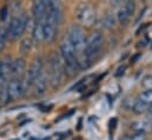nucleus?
Masks as SVG:
<instances>
[{"label": "nucleus", "instance_id": "obj_4", "mask_svg": "<svg viewBox=\"0 0 152 140\" xmlns=\"http://www.w3.org/2000/svg\"><path fill=\"white\" fill-rule=\"evenodd\" d=\"M44 69V60L41 57H38L33 60V63L31 64L30 69L27 72L24 73V75L21 77V82H23V86H24V91L25 93L28 91V88L33 85V82L36 81V79L38 78L39 75L41 74Z\"/></svg>", "mask_w": 152, "mask_h": 140}, {"label": "nucleus", "instance_id": "obj_17", "mask_svg": "<svg viewBox=\"0 0 152 140\" xmlns=\"http://www.w3.org/2000/svg\"><path fill=\"white\" fill-rule=\"evenodd\" d=\"M28 25V18L26 13H23L21 15L18 17V25H17V30H15V35H14V40H17L19 36L24 34L26 27Z\"/></svg>", "mask_w": 152, "mask_h": 140}, {"label": "nucleus", "instance_id": "obj_3", "mask_svg": "<svg viewBox=\"0 0 152 140\" xmlns=\"http://www.w3.org/2000/svg\"><path fill=\"white\" fill-rule=\"evenodd\" d=\"M104 44V36L102 34V32L96 31L86 39V44H85V48L83 51V55L88 60V61H93V59L98 55V53L100 52L102 47ZM80 55V54H79Z\"/></svg>", "mask_w": 152, "mask_h": 140}, {"label": "nucleus", "instance_id": "obj_21", "mask_svg": "<svg viewBox=\"0 0 152 140\" xmlns=\"http://www.w3.org/2000/svg\"><path fill=\"white\" fill-rule=\"evenodd\" d=\"M103 24L105 25L106 28H111L114 25V17L112 15V13H107L104 19H103Z\"/></svg>", "mask_w": 152, "mask_h": 140}, {"label": "nucleus", "instance_id": "obj_24", "mask_svg": "<svg viewBox=\"0 0 152 140\" xmlns=\"http://www.w3.org/2000/svg\"><path fill=\"white\" fill-rule=\"evenodd\" d=\"M88 79H90V77H86V78H83L81 80H79V81L77 82L76 85H75V86H73V87H72L71 90H80V88H81L83 86H85V85H86V82L88 81Z\"/></svg>", "mask_w": 152, "mask_h": 140}, {"label": "nucleus", "instance_id": "obj_6", "mask_svg": "<svg viewBox=\"0 0 152 140\" xmlns=\"http://www.w3.org/2000/svg\"><path fill=\"white\" fill-rule=\"evenodd\" d=\"M69 41L71 42V45L75 47L77 54H81L84 48H85V44H86V38L84 34L83 28L79 25H73L71 26L70 31H69V36H67Z\"/></svg>", "mask_w": 152, "mask_h": 140}, {"label": "nucleus", "instance_id": "obj_19", "mask_svg": "<svg viewBox=\"0 0 152 140\" xmlns=\"http://www.w3.org/2000/svg\"><path fill=\"white\" fill-rule=\"evenodd\" d=\"M121 140H146V133L132 131V133L126 134Z\"/></svg>", "mask_w": 152, "mask_h": 140}, {"label": "nucleus", "instance_id": "obj_7", "mask_svg": "<svg viewBox=\"0 0 152 140\" xmlns=\"http://www.w3.org/2000/svg\"><path fill=\"white\" fill-rule=\"evenodd\" d=\"M134 11H136V1L134 0H126L125 4L123 6H120L118 12H117L118 23L121 26H126L130 23Z\"/></svg>", "mask_w": 152, "mask_h": 140}, {"label": "nucleus", "instance_id": "obj_9", "mask_svg": "<svg viewBox=\"0 0 152 140\" xmlns=\"http://www.w3.org/2000/svg\"><path fill=\"white\" fill-rule=\"evenodd\" d=\"M47 8H48V12L45 19L54 23L56 25H59L63 20V14H64L61 0H50Z\"/></svg>", "mask_w": 152, "mask_h": 140}, {"label": "nucleus", "instance_id": "obj_30", "mask_svg": "<svg viewBox=\"0 0 152 140\" xmlns=\"http://www.w3.org/2000/svg\"><path fill=\"white\" fill-rule=\"evenodd\" d=\"M148 113H149V115H150V117H151V118H152V106H151V107H150V108H149V111H148Z\"/></svg>", "mask_w": 152, "mask_h": 140}, {"label": "nucleus", "instance_id": "obj_5", "mask_svg": "<svg viewBox=\"0 0 152 140\" xmlns=\"http://www.w3.org/2000/svg\"><path fill=\"white\" fill-rule=\"evenodd\" d=\"M76 17L81 25L92 26L96 21V9L92 6V4L87 1H83L77 6Z\"/></svg>", "mask_w": 152, "mask_h": 140}, {"label": "nucleus", "instance_id": "obj_26", "mask_svg": "<svg viewBox=\"0 0 152 140\" xmlns=\"http://www.w3.org/2000/svg\"><path fill=\"white\" fill-rule=\"evenodd\" d=\"M126 69H127L126 65H120V66L117 69L115 73H114V75H115V77H121V75H124V73H125Z\"/></svg>", "mask_w": 152, "mask_h": 140}, {"label": "nucleus", "instance_id": "obj_25", "mask_svg": "<svg viewBox=\"0 0 152 140\" xmlns=\"http://www.w3.org/2000/svg\"><path fill=\"white\" fill-rule=\"evenodd\" d=\"M8 17V7L7 6H2L0 8V20L1 21H5Z\"/></svg>", "mask_w": 152, "mask_h": 140}, {"label": "nucleus", "instance_id": "obj_8", "mask_svg": "<svg viewBox=\"0 0 152 140\" xmlns=\"http://www.w3.org/2000/svg\"><path fill=\"white\" fill-rule=\"evenodd\" d=\"M152 106V90H145L144 92H142L134 105H133V112L137 114H142L149 111V108Z\"/></svg>", "mask_w": 152, "mask_h": 140}, {"label": "nucleus", "instance_id": "obj_2", "mask_svg": "<svg viewBox=\"0 0 152 140\" xmlns=\"http://www.w3.org/2000/svg\"><path fill=\"white\" fill-rule=\"evenodd\" d=\"M63 77H64V66H63L61 57L58 53L52 52L48 58V80L51 86L53 88H57L61 84Z\"/></svg>", "mask_w": 152, "mask_h": 140}, {"label": "nucleus", "instance_id": "obj_22", "mask_svg": "<svg viewBox=\"0 0 152 140\" xmlns=\"http://www.w3.org/2000/svg\"><path fill=\"white\" fill-rule=\"evenodd\" d=\"M7 39H8V36H7L6 28L5 30H0V52L5 48V45H6V40Z\"/></svg>", "mask_w": 152, "mask_h": 140}, {"label": "nucleus", "instance_id": "obj_14", "mask_svg": "<svg viewBox=\"0 0 152 140\" xmlns=\"http://www.w3.org/2000/svg\"><path fill=\"white\" fill-rule=\"evenodd\" d=\"M33 15L36 20H45L47 15V6L40 0H34L33 4Z\"/></svg>", "mask_w": 152, "mask_h": 140}, {"label": "nucleus", "instance_id": "obj_13", "mask_svg": "<svg viewBox=\"0 0 152 140\" xmlns=\"http://www.w3.org/2000/svg\"><path fill=\"white\" fill-rule=\"evenodd\" d=\"M57 27H58V25L45 19V21H44V40L45 41L52 42L54 40L56 34H57Z\"/></svg>", "mask_w": 152, "mask_h": 140}, {"label": "nucleus", "instance_id": "obj_12", "mask_svg": "<svg viewBox=\"0 0 152 140\" xmlns=\"http://www.w3.org/2000/svg\"><path fill=\"white\" fill-rule=\"evenodd\" d=\"M25 60L23 58H18L11 64V77L12 78H21L25 73Z\"/></svg>", "mask_w": 152, "mask_h": 140}, {"label": "nucleus", "instance_id": "obj_27", "mask_svg": "<svg viewBox=\"0 0 152 140\" xmlns=\"http://www.w3.org/2000/svg\"><path fill=\"white\" fill-rule=\"evenodd\" d=\"M126 0H111V6L112 7H120L125 4Z\"/></svg>", "mask_w": 152, "mask_h": 140}, {"label": "nucleus", "instance_id": "obj_16", "mask_svg": "<svg viewBox=\"0 0 152 140\" xmlns=\"http://www.w3.org/2000/svg\"><path fill=\"white\" fill-rule=\"evenodd\" d=\"M44 21L45 20H36V24L33 26L32 39L36 44H40L44 40Z\"/></svg>", "mask_w": 152, "mask_h": 140}, {"label": "nucleus", "instance_id": "obj_20", "mask_svg": "<svg viewBox=\"0 0 152 140\" xmlns=\"http://www.w3.org/2000/svg\"><path fill=\"white\" fill-rule=\"evenodd\" d=\"M7 82L0 81V104L7 103Z\"/></svg>", "mask_w": 152, "mask_h": 140}, {"label": "nucleus", "instance_id": "obj_28", "mask_svg": "<svg viewBox=\"0 0 152 140\" xmlns=\"http://www.w3.org/2000/svg\"><path fill=\"white\" fill-rule=\"evenodd\" d=\"M0 81H8L2 78V60H0Z\"/></svg>", "mask_w": 152, "mask_h": 140}, {"label": "nucleus", "instance_id": "obj_18", "mask_svg": "<svg viewBox=\"0 0 152 140\" xmlns=\"http://www.w3.org/2000/svg\"><path fill=\"white\" fill-rule=\"evenodd\" d=\"M32 46H33V40L30 39V38H25L20 42V51L23 53H28L31 51Z\"/></svg>", "mask_w": 152, "mask_h": 140}, {"label": "nucleus", "instance_id": "obj_15", "mask_svg": "<svg viewBox=\"0 0 152 140\" xmlns=\"http://www.w3.org/2000/svg\"><path fill=\"white\" fill-rule=\"evenodd\" d=\"M131 130L134 132H143V133H148L152 131V122L150 120H138L131 124Z\"/></svg>", "mask_w": 152, "mask_h": 140}, {"label": "nucleus", "instance_id": "obj_23", "mask_svg": "<svg viewBox=\"0 0 152 140\" xmlns=\"http://www.w3.org/2000/svg\"><path fill=\"white\" fill-rule=\"evenodd\" d=\"M142 85L145 87V90H152V75H145L142 80Z\"/></svg>", "mask_w": 152, "mask_h": 140}, {"label": "nucleus", "instance_id": "obj_29", "mask_svg": "<svg viewBox=\"0 0 152 140\" xmlns=\"http://www.w3.org/2000/svg\"><path fill=\"white\" fill-rule=\"evenodd\" d=\"M40 1H41V2H44V4H45V5L47 6V7H48V4H50V0H40Z\"/></svg>", "mask_w": 152, "mask_h": 140}, {"label": "nucleus", "instance_id": "obj_1", "mask_svg": "<svg viewBox=\"0 0 152 140\" xmlns=\"http://www.w3.org/2000/svg\"><path fill=\"white\" fill-rule=\"evenodd\" d=\"M60 55L63 60L64 73L72 77L79 70V61H78V54H77L75 47L71 45L69 39L64 40L60 45Z\"/></svg>", "mask_w": 152, "mask_h": 140}, {"label": "nucleus", "instance_id": "obj_11", "mask_svg": "<svg viewBox=\"0 0 152 140\" xmlns=\"http://www.w3.org/2000/svg\"><path fill=\"white\" fill-rule=\"evenodd\" d=\"M32 86H33V93L36 97H41L45 94V92L47 90V74L44 71L36 79V81L33 82Z\"/></svg>", "mask_w": 152, "mask_h": 140}, {"label": "nucleus", "instance_id": "obj_10", "mask_svg": "<svg viewBox=\"0 0 152 140\" xmlns=\"http://www.w3.org/2000/svg\"><path fill=\"white\" fill-rule=\"evenodd\" d=\"M25 94L21 78H12L7 82V103L13 101Z\"/></svg>", "mask_w": 152, "mask_h": 140}]
</instances>
